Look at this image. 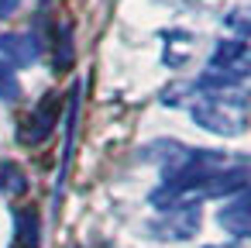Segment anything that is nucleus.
Instances as JSON below:
<instances>
[{"label": "nucleus", "instance_id": "nucleus-1", "mask_svg": "<svg viewBox=\"0 0 251 248\" xmlns=\"http://www.w3.org/2000/svg\"><path fill=\"white\" fill-rule=\"evenodd\" d=\"M193 121H200L203 128H210L213 135H241L244 131V100H237L234 107L217 97V100H206L200 107H193Z\"/></svg>", "mask_w": 251, "mask_h": 248}, {"label": "nucleus", "instance_id": "nucleus-2", "mask_svg": "<svg viewBox=\"0 0 251 248\" xmlns=\"http://www.w3.org/2000/svg\"><path fill=\"white\" fill-rule=\"evenodd\" d=\"M55 124H59V100H55V97H45V100L35 107V114L28 117V124H25V131H21V141H25V145H38L42 138L52 135Z\"/></svg>", "mask_w": 251, "mask_h": 248}, {"label": "nucleus", "instance_id": "nucleus-3", "mask_svg": "<svg viewBox=\"0 0 251 248\" xmlns=\"http://www.w3.org/2000/svg\"><path fill=\"white\" fill-rule=\"evenodd\" d=\"M165 220H169V227H158L162 238H172V241L189 238V234H196V227H200V207H196V203H182V207L172 203L169 214H165Z\"/></svg>", "mask_w": 251, "mask_h": 248}, {"label": "nucleus", "instance_id": "nucleus-4", "mask_svg": "<svg viewBox=\"0 0 251 248\" xmlns=\"http://www.w3.org/2000/svg\"><path fill=\"white\" fill-rule=\"evenodd\" d=\"M220 227L230 231L234 238H248L251 231V220H248V193H234L224 207H220Z\"/></svg>", "mask_w": 251, "mask_h": 248}, {"label": "nucleus", "instance_id": "nucleus-5", "mask_svg": "<svg viewBox=\"0 0 251 248\" xmlns=\"http://www.w3.org/2000/svg\"><path fill=\"white\" fill-rule=\"evenodd\" d=\"M0 55L7 66H28L38 59V42L31 35H0Z\"/></svg>", "mask_w": 251, "mask_h": 248}, {"label": "nucleus", "instance_id": "nucleus-6", "mask_svg": "<svg viewBox=\"0 0 251 248\" xmlns=\"http://www.w3.org/2000/svg\"><path fill=\"white\" fill-rule=\"evenodd\" d=\"M21 97V83L14 76V69L0 59V100H18Z\"/></svg>", "mask_w": 251, "mask_h": 248}, {"label": "nucleus", "instance_id": "nucleus-7", "mask_svg": "<svg viewBox=\"0 0 251 248\" xmlns=\"http://www.w3.org/2000/svg\"><path fill=\"white\" fill-rule=\"evenodd\" d=\"M0 190H11V193H21L25 190V172L11 162L0 165Z\"/></svg>", "mask_w": 251, "mask_h": 248}, {"label": "nucleus", "instance_id": "nucleus-8", "mask_svg": "<svg viewBox=\"0 0 251 248\" xmlns=\"http://www.w3.org/2000/svg\"><path fill=\"white\" fill-rule=\"evenodd\" d=\"M18 4H21V0H0V21H4V18H11Z\"/></svg>", "mask_w": 251, "mask_h": 248}]
</instances>
